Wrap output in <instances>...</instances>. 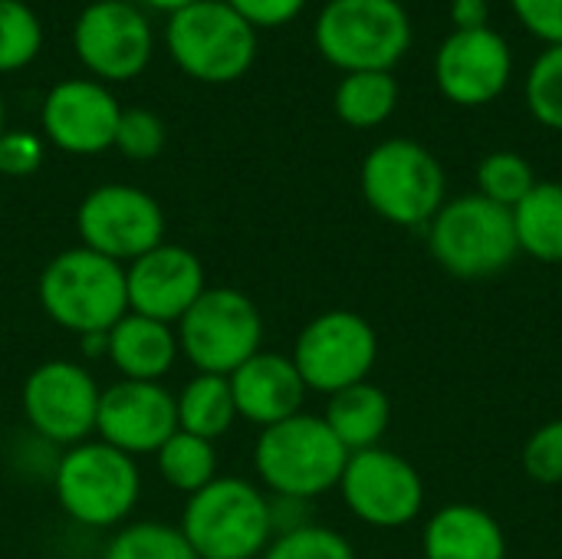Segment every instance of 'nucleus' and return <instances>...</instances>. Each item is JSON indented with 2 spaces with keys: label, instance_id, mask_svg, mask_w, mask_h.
<instances>
[{
  "label": "nucleus",
  "instance_id": "423d86ee",
  "mask_svg": "<svg viewBox=\"0 0 562 559\" xmlns=\"http://www.w3.org/2000/svg\"><path fill=\"white\" fill-rule=\"evenodd\" d=\"M428 244L435 260L461 280L497 277L520 254L514 211L487 201L484 194L448 201L431 221Z\"/></svg>",
  "mask_w": 562,
  "mask_h": 559
},
{
  "label": "nucleus",
  "instance_id": "ddd939ff",
  "mask_svg": "<svg viewBox=\"0 0 562 559\" xmlns=\"http://www.w3.org/2000/svg\"><path fill=\"white\" fill-rule=\"evenodd\" d=\"M346 507L369 527L398 530L425 507V484L415 465L385 448L356 451L339 481Z\"/></svg>",
  "mask_w": 562,
  "mask_h": 559
},
{
  "label": "nucleus",
  "instance_id": "c756f323",
  "mask_svg": "<svg viewBox=\"0 0 562 559\" xmlns=\"http://www.w3.org/2000/svg\"><path fill=\"white\" fill-rule=\"evenodd\" d=\"M524 92H527L530 115L540 125L562 132V43L560 46H547L533 59Z\"/></svg>",
  "mask_w": 562,
  "mask_h": 559
},
{
  "label": "nucleus",
  "instance_id": "a211bd4d",
  "mask_svg": "<svg viewBox=\"0 0 562 559\" xmlns=\"http://www.w3.org/2000/svg\"><path fill=\"white\" fill-rule=\"evenodd\" d=\"M204 267L201 260L178 247V244H158L155 250L142 254L125 267V293H128V313L158 320V323H178L204 293Z\"/></svg>",
  "mask_w": 562,
  "mask_h": 559
},
{
  "label": "nucleus",
  "instance_id": "393cba45",
  "mask_svg": "<svg viewBox=\"0 0 562 559\" xmlns=\"http://www.w3.org/2000/svg\"><path fill=\"white\" fill-rule=\"evenodd\" d=\"M336 115L352 128L382 125L398 105V82L392 72H346L333 96Z\"/></svg>",
  "mask_w": 562,
  "mask_h": 559
},
{
  "label": "nucleus",
  "instance_id": "4c0bfd02",
  "mask_svg": "<svg viewBox=\"0 0 562 559\" xmlns=\"http://www.w3.org/2000/svg\"><path fill=\"white\" fill-rule=\"evenodd\" d=\"M145 7H151V10H158V13H178V10H184V7H191V3H198V0H142Z\"/></svg>",
  "mask_w": 562,
  "mask_h": 559
},
{
  "label": "nucleus",
  "instance_id": "e433bc0d",
  "mask_svg": "<svg viewBox=\"0 0 562 559\" xmlns=\"http://www.w3.org/2000/svg\"><path fill=\"white\" fill-rule=\"evenodd\" d=\"M491 16L487 0H451V20L454 30H484Z\"/></svg>",
  "mask_w": 562,
  "mask_h": 559
},
{
  "label": "nucleus",
  "instance_id": "f704fd0d",
  "mask_svg": "<svg viewBox=\"0 0 562 559\" xmlns=\"http://www.w3.org/2000/svg\"><path fill=\"white\" fill-rule=\"evenodd\" d=\"M517 20L550 46L562 43V0H510Z\"/></svg>",
  "mask_w": 562,
  "mask_h": 559
},
{
  "label": "nucleus",
  "instance_id": "aec40b11",
  "mask_svg": "<svg viewBox=\"0 0 562 559\" xmlns=\"http://www.w3.org/2000/svg\"><path fill=\"white\" fill-rule=\"evenodd\" d=\"M425 559H507L504 527L474 504L441 507L422 534Z\"/></svg>",
  "mask_w": 562,
  "mask_h": 559
},
{
  "label": "nucleus",
  "instance_id": "0eeeda50",
  "mask_svg": "<svg viewBox=\"0 0 562 559\" xmlns=\"http://www.w3.org/2000/svg\"><path fill=\"white\" fill-rule=\"evenodd\" d=\"M362 194L382 221L422 227L445 208V168L425 145L389 138L362 161Z\"/></svg>",
  "mask_w": 562,
  "mask_h": 559
},
{
  "label": "nucleus",
  "instance_id": "72a5a7b5",
  "mask_svg": "<svg viewBox=\"0 0 562 559\" xmlns=\"http://www.w3.org/2000/svg\"><path fill=\"white\" fill-rule=\"evenodd\" d=\"M43 138L33 132H3L0 135V175L26 178L43 165Z\"/></svg>",
  "mask_w": 562,
  "mask_h": 559
},
{
  "label": "nucleus",
  "instance_id": "9b49d317",
  "mask_svg": "<svg viewBox=\"0 0 562 559\" xmlns=\"http://www.w3.org/2000/svg\"><path fill=\"white\" fill-rule=\"evenodd\" d=\"M76 227L82 237V247L115 260L125 267V260H138L142 254L165 244V214L161 204L132 185H99L92 188L79 211Z\"/></svg>",
  "mask_w": 562,
  "mask_h": 559
},
{
  "label": "nucleus",
  "instance_id": "c9c22d12",
  "mask_svg": "<svg viewBox=\"0 0 562 559\" xmlns=\"http://www.w3.org/2000/svg\"><path fill=\"white\" fill-rule=\"evenodd\" d=\"M231 3L254 30H277V26H286L293 23L306 0H224Z\"/></svg>",
  "mask_w": 562,
  "mask_h": 559
},
{
  "label": "nucleus",
  "instance_id": "f257e3e1",
  "mask_svg": "<svg viewBox=\"0 0 562 559\" xmlns=\"http://www.w3.org/2000/svg\"><path fill=\"white\" fill-rule=\"evenodd\" d=\"M40 303L56 326L105 336L128 313L125 267L89 247L63 250L40 273Z\"/></svg>",
  "mask_w": 562,
  "mask_h": 559
},
{
  "label": "nucleus",
  "instance_id": "dca6fc26",
  "mask_svg": "<svg viewBox=\"0 0 562 559\" xmlns=\"http://www.w3.org/2000/svg\"><path fill=\"white\" fill-rule=\"evenodd\" d=\"M514 56L507 40L484 30H454L435 56V79L448 102L477 109L494 102L510 82Z\"/></svg>",
  "mask_w": 562,
  "mask_h": 559
},
{
  "label": "nucleus",
  "instance_id": "f3484780",
  "mask_svg": "<svg viewBox=\"0 0 562 559\" xmlns=\"http://www.w3.org/2000/svg\"><path fill=\"white\" fill-rule=\"evenodd\" d=\"M95 432L105 445L135 455H158V448L178 432V405L158 382H115L99 399Z\"/></svg>",
  "mask_w": 562,
  "mask_h": 559
},
{
  "label": "nucleus",
  "instance_id": "c85d7f7f",
  "mask_svg": "<svg viewBox=\"0 0 562 559\" xmlns=\"http://www.w3.org/2000/svg\"><path fill=\"white\" fill-rule=\"evenodd\" d=\"M537 185V175L530 161L517 152H494L477 165V194L501 208H517Z\"/></svg>",
  "mask_w": 562,
  "mask_h": 559
},
{
  "label": "nucleus",
  "instance_id": "f8f14e48",
  "mask_svg": "<svg viewBox=\"0 0 562 559\" xmlns=\"http://www.w3.org/2000/svg\"><path fill=\"white\" fill-rule=\"evenodd\" d=\"M72 49L99 82H128L145 72L155 33L148 16L128 0H92L72 23Z\"/></svg>",
  "mask_w": 562,
  "mask_h": 559
},
{
  "label": "nucleus",
  "instance_id": "5701e85b",
  "mask_svg": "<svg viewBox=\"0 0 562 559\" xmlns=\"http://www.w3.org/2000/svg\"><path fill=\"white\" fill-rule=\"evenodd\" d=\"M517 247L540 264H562V185L537 181L514 208Z\"/></svg>",
  "mask_w": 562,
  "mask_h": 559
},
{
  "label": "nucleus",
  "instance_id": "cd10ccee",
  "mask_svg": "<svg viewBox=\"0 0 562 559\" xmlns=\"http://www.w3.org/2000/svg\"><path fill=\"white\" fill-rule=\"evenodd\" d=\"M102 559H198L181 527L168 524H132L112 537Z\"/></svg>",
  "mask_w": 562,
  "mask_h": 559
},
{
  "label": "nucleus",
  "instance_id": "1a4fd4ad",
  "mask_svg": "<svg viewBox=\"0 0 562 559\" xmlns=\"http://www.w3.org/2000/svg\"><path fill=\"white\" fill-rule=\"evenodd\" d=\"M53 484L63 511L82 527L122 524L142 491L135 458L105 441L72 445L59 458Z\"/></svg>",
  "mask_w": 562,
  "mask_h": 559
},
{
  "label": "nucleus",
  "instance_id": "9d476101",
  "mask_svg": "<svg viewBox=\"0 0 562 559\" xmlns=\"http://www.w3.org/2000/svg\"><path fill=\"white\" fill-rule=\"evenodd\" d=\"M290 359L306 389L336 395L349 385L369 382L379 359V336L366 316L352 310H329L303 326Z\"/></svg>",
  "mask_w": 562,
  "mask_h": 559
},
{
  "label": "nucleus",
  "instance_id": "a878e982",
  "mask_svg": "<svg viewBox=\"0 0 562 559\" xmlns=\"http://www.w3.org/2000/svg\"><path fill=\"white\" fill-rule=\"evenodd\" d=\"M158 468L161 478L184 494H198L201 488H207L217 474V455H214V441H204L198 435L188 432H175L161 448H158Z\"/></svg>",
  "mask_w": 562,
  "mask_h": 559
},
{
  "label": "nucleus",
  "instance_id": "4be33fe9",
  "mask_svg": "<svg viewBox=\"0 0 562 559\" xmlns=\"http://www.w3.org/2000/svg\"><path fill=\"white\" fill-rule=\"evenodd\" d=\"M323 418H326L329 432L339 438V445L349 455H356V451L379 448V441L392 422V405L379 385L359 382V385H349V389L329 395Z\"/></svg>",
  "mask_w": 562,
  "mask_h": 559
},
{
  "label": "nucleus",
  "instance_id": "f03ea898",
  "mask_svg": "<svg viewBox=\"0 0 562 559\" xmlns=\"http://www.w3.org/2000/svg\"><path fill=\"white\" fill-rule=\"evenodd\" d=\"M349 451L319 415H293L260 432L254 468L277 497L313 501L339 488Z\"/></svg>",
  "mask_w": 562,
  "mask_h": 559
},
{
  "label": "nucleus",
  "instance_id": "6e6552de",
  "mask_svg": "<svg viewBox=\"0 0 562 559\" xmlns=\"http://www.w3.org/2000/svg\"><path fill=\"white\" fill-rule=\"evenodd\" d=\"M263 346L257 303L234 287H211L178 320V349L204 376H234Z\"/></svg>",
  "mask_w": 562,
  "mask_h": 559
},
{
  "label": "nucleus",
  "instance_id": "7c9ffc66",
  "mask_svg": "<svg viewBox=\"0 0 562 559\" xmlns=\"http://www.w3.org/2000/svg\"><path fill=\"white\" fill-rule=\"evenodd\" d=\"M263 559H356V550L342 534L319 524H303L277 534L263 550Z\"/></svg>",
  "mask_w": 562,
  "mask_h": 559
},
{
  "label": "nucleus",
  "instance_id": "6ab92c4d",
  "mask_svg": "<svg viewBox=\"0 0 562 559\" xmlns=\"http://www.w3.org/2000/svg\"><path fill=\"white\" fill-rule=\"evenodd\" d=\"M227 382L234 392L237 418H247L260 428L300 415L303 399L310 392L290 356L263 349L254 359H247L234 376H227Z\"/></svg>",
  "mask_w": 562,
  "mask_h": 559
},
{
  "label": "nucleus",
  "instance_id": "473e14b6",
  "mask_svg": "<svg viewBox=\"0 0 562 559\" xmlns=\"http://www.w3.org/2000/svg\"><path fill=\"white\" fill-rule=\"evenodd\" d=\"M524 471L537 484H562V418L547 422L530 435V441L524 445Z\"/></svg>",
  "mask_w": 562,
  "mask_h": 559
},
{
  "label": "nucleus",
  "instance_id": "39448f33",
  "mask_svg": "<svg viewBox=\"0 0 562 559\" xmlns=\"http://www.w3.org/2000/svg\"><path fill=\"white\" fill-rule=\"evenodd\" d=\"M181 534L198 559H257L273 540L270 501L240 478H214L191 494Z\"/></svg>",
  "mask_w": 562,
  "mask_h": 559
},
{
  "label": "nucleus",
  "instance_id": "7ed1b4c3",
  "mask_svg": "<svg viewBox=\"0 0 562 559\" xmlns=\"http://www.w3.org/2000/svg\"><path fill=\"white\" fill-rule=\"evenodd\" d=\"M313 43L342 72H389L412 46V20L398 0H329Z\"/></svg>",
  "mask_w": 562,
  "mask_h": 559
},
{
  "label": "nucleus",
  "instance_id": "bb28decb",
  "mask_svg": "<svg viewBox=\"0 0 562 559\" xmlns=\"http://www.w3.org/2000/svg\"><path fill=\"white\" fill-rule=\"evenodd\" d=\"M43 49V23L23 0H0V76L26 69Z\"/></svg>",
  "mask_w": 562,
  "mask_h": 559
},
{
  "label": "nucleus",
  "instance_id": "4468645a",
  "mask_svg": "<svg viewBox=\"0 0 562 559\" xmlns=\"http://www.w3.org/2000/svg\"><path fill=\"white\" fill-rule=\"evenodd\" d=\"M99 399L102 392L82 366L53 359L30 372L23 385V415L40 438L53 445H79L95 432Z\"/></svg>",
  "mask_w": 562,
  "mask_h": 559
},
{
  "label": "nucleus",
  "instance_id": "58836bf2",
  "mask_svg": "<svg viewBox=\"0 0 562 559\" xmlns=\"http://www.w3.org/2000/svg\"><path fill=\"white\" fill-rule=\"evenodd\" d=\"M7 132V109H3V96H0V135Z\"/></svg>",
  "mask_w": 562,
  "mask_h": 559
},
{
  "label": "nucleus",
  "instance_id": "2f4dec72",
  "mask_svg": "<svg viewBox=\"0 0 562 559\" xmlns=\"http://www.w3.org/2000/svg\"><path fill=\"white\" fill-rule=\"evenodd\" d=\"M112 148L132 161H151L165 148V122L148 109H122Z\"/></svg>",
  "mask_w": 562,
  "mask_h": 559
},
{
  "label": "nucleus",
  "instance_id": "b1692460",
  "mask_svg": "<svg viewBox=\"0 0 562 559\" xmlns=\"http://www.w3.org/2000/svg\"><path fill=\"white\" fill-rule=\"evenodd\" d=\"M175 405H178V428L188 435H198L204 441L227 435L234 418H237V405H234V392H231L227 376L198 372L181 389Z\"/></svg>",
  "mask_w": 562,
  "mask_h": 559
},
{
  "label": "nucleus",
  "instance_id": "2eb2a0df",
  "mask_svg": "<svg viewBox=\"0 0 562 559\" xmlns=\"http://www.w3.org/2000/svg\"><path fill=\"white\" fill-rule=\"evenodd\" d=\"M122 105L99 79L56 82L40 109L43 135L66 155H99L112 148Z\"/></svg>",
  "mask_w": 562,
  "mask_h": 559
},
{
  "label": "nucleus",
  "instance_id": "412c9836",
  "mask_svg": "<svg viewBox=\"0 0 562 559\" xmlns=\"http://www.w3.org/2000/svg\"><path fill=\"white\" fill-rule=\"evenodd\" d=\"M112 366L128 382H158L178 359V336L168 323L125 313L105 336Z\"/></svg>",
  "mask_w": 562,
  "mask_h": 559
},
{
  "label": "nucleus",
  "instance_id": "20e7f679",
  "mask_svg": "<svg viewBox=\"0 0 562 559\" xmlns=\"http://www.w3.org/2000/svg\"><path fill=\"white\" fill-rule=\"evenodd\" d=\"M165 46L175 66L207 86L247 76L257 59V30L224 0H198L165 23Z\"/></svg>",
  "mask_w": 562,
  "mask_h": 559
}]
</instances>
